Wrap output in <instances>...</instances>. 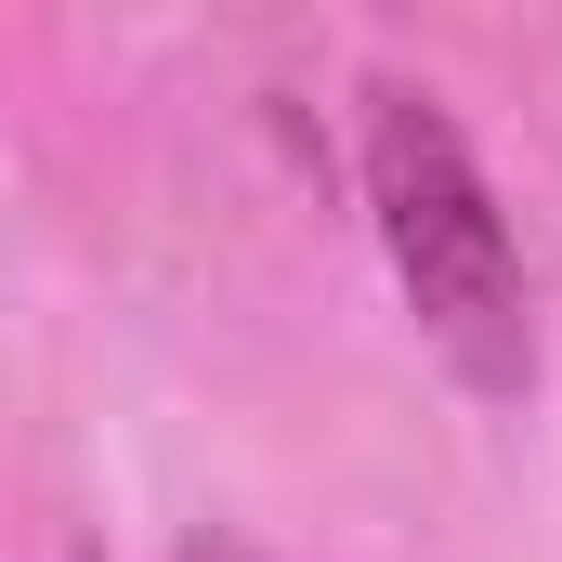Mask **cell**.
Here are the masks:
<instances>
[{
    "mask_svg": "<svg viewBox=\"0 0 562 562\" xmlns=\"http://www.w3.org/2000/svg\"><path fill=\"white\" fill-rule=\"evenodd\" d=\"M367 210H380V249L419 301V340L471 380V393H524L537 380V314H524V249L471 170L458 119L431 105L419 79H380L367 92Z\"/></svg>",
    "mask_w": 562,
    "mask_h": 562,
    "instance_id": "6da1fadb",
    "label": "cell"
},
{
    "mask_svg": "<svg viewBox=\"0 0 562 562\" xmlns=\"http://www.w3.org/2000/svg\"><path fill=\"white\" fill-rule=\"evenodd\" d=\"M183 562H262V550H249V537H223V524H210V537H183Z\"/></svg>",
    "mask_w": 562,
    "mask_h": 562,
    "instance_id": "7a4b0ae2",
    "label": "cell"
}]
</instances>
